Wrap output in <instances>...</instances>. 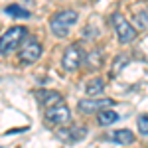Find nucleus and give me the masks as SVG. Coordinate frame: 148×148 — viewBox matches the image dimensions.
<instances>
[{
    "instance_id": "6e6552de",
    "label": "nucleus",
    "mask_w": 148,
    "mask_h": 148,
    "mask_svg": "<svg viewBox=\"0 0 148 148\" xmlns=\"http://www.w3.org/2000/svg\"><path fill=\"white\" fill-rule=\"evenodd\" d=\"M109 105H113V101L111 99H95V97H91V99H83V101H79V111L81 113H97V111H103V109H107Z\"/></svg>"
},
{
    "instance_id": "9b49d317",
    "label": "nucleus",
    "mask_w": 148,
    "mask_h": 148,
    "mask_svg": "<svg viewBox=\"0 0 148 148\" xmlns=\"http://www.w3.org/2000/svg\"><path fill=\"white\" fill-rule=\"evenodd\" d=\"M103 91H105V81L103 79H91L87 85H85V93L89 95V97H99V95H103Z\"/></svg>"
},
{
    "instance_id": "7ed1b4c3",
    "label": "nucleus",
    "mask_w": 148,
    "mask_h": 148,
    "mask_svg": "<svg viewBox=\"0 0 148 148\" xmlns=\"http://www.w3.org/2000/svg\"><path fill=\"white\" fill-rule=\"evenodd\" d=\"M113 26H114L116 36H119V42L128 44V42H132V40L136 38V30L126 22V18L123 16V14H119V12L113 16Z\"/></svg>"
},
{
    "instance_id": "423d86ee",
    "label": "nucleus",
    "mask_w": 148,
    "mask_h": 148,
    "mask_svg": "<svg viewBox=\"0 0 148 148\" xmlns=\"http://www.w3.org/2000/svg\"><path fill=\"white\" fill-rule=\"evenodd\" d=\"M56 136L61 140V142H67V144H75L87 136V128L83 126H71V128H57Z\"/></svg>"
},
{
    "instance_id": "0eeeda50",
    "label": "nucleus",
    "mask_w": 148,
    "mask_h": 148,
    "mask_svg": "<svg viewBox=\"0 0 148 148\" xmlns=\"http://www.w3.org/2000/svg\"><path fill=\"white\" fill-rule=\"evenodd\" d=\"M81 61H83V56H81V51H79V46L67 47L63 57H61V65H63L65 71H75L81 65Z\"/></svg>"
},
{
    "instance_id": "f257e3e1",
    "label": "nucleus",
    "mask_w": 148,
    "mask_h": 148,
    "mask_svg": "<svg viewBox=\"0 0 148 148\" xmlns=\"http://www.w3.org/2000/svg\"><path fill=\"white\" fill-rule=\"evenodd\" d=\"M75 22H77V12L75 10H61L51 18L49 28H51V32H53L57 38H65V36L69 34V30H71V26Z\"/></svg>"
},
{
    "instance_id": "4468645a",
    "label": "nucleus",
    "mask_w": 148,
    "mask_h": 148,
    "mask_svg": "<svg viewBox=\"0 0 148 148\" xmlns=\"http://www.w3.org/2000/svg\"><path fill=\"white\" fill-rule=\"evenodd\" d=\"M134 22H136L138 28H142V30H146L148 28V8H144V10H140L134 16Z\"/></svg>"
},
{
    "instance_id": "20e7f679",
    "label": "nucleus",
    "mask_w": 148,
    "mask_h": 148,
    "mask_svg": "<svg viewBox=\"0 0 148 148\" xmlns=\"http://www.w3.org/2000/svg\"><path fill=\"white\" fill-rule=\"evenodd\" d=\"M46 121L49 125H67L71 121V111L63 103H57L53 107H47L46 109Z\"/></svg>"
},
{
    "instance_id": "ddd939ff",
    "label": "nucleus",
    "mask_w": 148,
    "mask_h": 148,
    "mask_svg": "<svg viewBox=\"0 0 148 148\" xmlns=\"http://www.w3.org/2000/svg\"><path fill=\"white\" fill-rule=\"evenodd\" d=\"M4 14L6 16H12V18H30V12L24 10L22 6H16V4H10L4 8Z\"/></svg>"
},
{
    "instance_id": "9d476101",
    "label": "nucleus",
    "mask_w": 148,
    "mask_h": 148,
    "mask_svg": "<svg viewBox=\"0 0 148 148\" xmlns=\"http://www.w3.org/2000/svg\"><path fill=\"white\" fill-rule=\"evenodd\" d=\"M109 140L114 142V144H132V142H134V134H132L130 130L123 128V130L111 132V134H109Z\"/></svg>"
},
{
    "instance_id": "1a4fd4ad",
    "label": "nucleus",
    "mask_w": 148,
    "mask_h": 148,
    "mask_svg": "<svg viewBox=\"0 0 148 148\" xmlns=\"http://www.w3.org/2000/svg\"><path fill=\"white\" fill-rule=\"evenodd\" d=\"M36 97H38V101L42 103L44 107H53V105H57V103H63V99H61V95L56 91H47V89H40V91H36Z\"/></svg>"
},
{
    "instance_id": "39448f33",
    "label": "nucleus",
    "mask_w": 148,
    "mask_h": 148,
    "mask_svg": "<svg viewBox=\"0 0 148 148\" xmlns=\"http://www.w3.org/2000/svg\"><path fill=\"white\" fill-rule=\"evenodd\" d=\"M40 56H42V46H40V42H38L36 38L24 40L22 49H20V61H22V63H34V61L40 59Z\"/></svg>"
},
{
    "instance_id": "f8f14e48",
    "label": "nucleus",
    "mask_w": 148,
    "mask_h": 148,
    "mask_svg": "<svg viewBox=\"0 0 148 148\" xmlns=\"http://www.w3.org/2000/svg\"><path fill=\"white\" fill-rule=\"evenodd\" d=\"M114 121H119V113H114L111 109L99 111V125L101 126H109V125H113Z\"/></svg>"
},
{
    "instance_id": "f03ea898",
    "label": "nucleus",
    "mask_w": 148,
    "mask_h": 148,
    "mask_svg": "<svg viewBox=\"0 0 148 148\" xmlns=\"http://www.w3.org/2000/svg\"><path fill=\"white\" fill-rule=\"evenodd\" d=\"M24 40H26V28H24V26H14V28H10L6 34L2 36L0 53H2V56H8V53L14 51L20 44H24Z\"/></svg>"
},
{
    "instance_id": "2eb2a0df",
    "label": "nucleus",
    "mask_w": 148,
    "mask_h": 148,
    "mask_svg": "<svg viewBox=\"0 0 148 148\" xmlns=\"http://www.w3.org/2000/svg\"><path fill=\"white\" fill-rule=\"evenodd\" d=\"M138 125V130H140V134H148V114H140L136 121Z\"/></svg>"
}]
</instances>
